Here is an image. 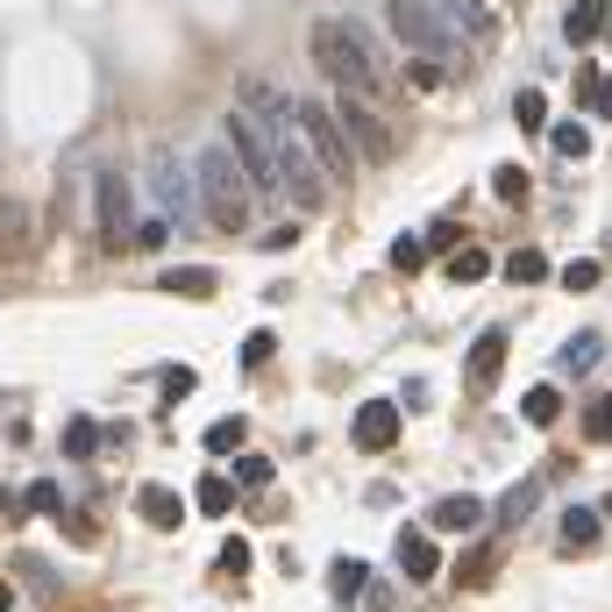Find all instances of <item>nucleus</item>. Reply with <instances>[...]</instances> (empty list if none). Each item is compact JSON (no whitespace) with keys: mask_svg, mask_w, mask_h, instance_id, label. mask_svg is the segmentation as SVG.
<instances>
[{"mask_svg":"<svg viewBox=\"0 0 612 612\" xmlns=\"http://www.w3.org/2000/svg\"><path fill=\"white\" fill-rule=\"evenodd\" d=\"M307 51H313V65H321V79L342 86V93L370 100L385 86V51L370 43L364 22H349V14H321V22L307 29Z\"/></svg>","mask_w":612,"mask_h":612,"instance_id":"1","label":"nucleus"},{"mask_svg":"<svg viewBox=\"0 0 612 612\" xmlns=\"http://www.w3.org/2000/svg\"><path fill=\"white\" fill-rule=\"evenodd\" d=\"M192 192H200V221H214L221 235H249V214H257V192H249L243 164H235L229 143H207L192 157Z\"/></svg>","mask_w":612,"mask_h":612,"instance_id":"2","label":"nucleus"},{"mask_svg":"<svg viewBox=\"0 0 612 612\" xmlns=\"http://www.w3.org/2000/svg\"><path fill=\"white\" fill-rule=\"evenodd\" d=\"M221 143L235 151V164H243V178H249V192H257V200H286V192H278V157H271V136H264V122H257V114L229 108V114H221Z\"/></svg>","mask_w":612,"mask_h":612,"instance_id":"3","label":"nucleus"},{"mask_svg":"<svg viewBox=\"0 0 612 612\" xmlns=\"http://www.w3.org/2000/svg\"><path fill=\"white\" fill-rule=\"evenodd\" d=\"M385 29H392L413 57H442V65L456 71V43H463V36L442 22L435 8H427V0H385Z\"/></svg>","mask_w":612,"mask_h":612,"instance_id":"4","label":"nucleus"},{"mask_svg":"<svg viewBox=\"0 0 612 612\" xmlns=\"http://www.w3.org/2000/svg\"><path fill=\"white\" fill-rule=\"evenodd\" d=\"M264 136H271V157H278V192L313 214V207L327 200V171L313 164V151L300 143V129H292V122H286V129H264Z\"/></svg>","mask_w":612,"mask_h":612,"instance_id":"5","label":"nucleus"},{"mask_svg":"<svg viewBox=\"0 0 612 612\" xmlns=\"http://www.w3.org/2000/svg\"><path fill=\"white\" fill-rule=\"evenodd\" d=\"M292 129H300V143L313 151V164L327 171V186H335V178H349L356 151H349V136H342V122L327 114V100H292Z\"/></svg>","mask_w":612,"mask_h":612,"instance_id":"6","label":"nucleus"},{"mask_svg":"<svg viewBox=\"0 0 612 612\" xmlns=\"http://www.w3.org/2000/svg\"><path fill=\"white\" fill-rule=\"evenodd\" d=\"M399 427H407V407H399V399H364V407H356V421H349V442L364 456H385L399 442Z\"/></svg>","mask_w":612,"mask_h":612,"instance_id":"7","label":"nucleus"},{"mask_svg":"<svg viewBox=\"0 0 612 612\" xmlns=\"http://www.w3.org/2000/svg\"><path fill=\"white\" fill-rule=\"evenodd\" d=\"M335 122H342V136H349V151L364 157V164H385V157H392V136H385V122L370 114V100H364V93H349V100H342V108H335Z\"/></svg>","mask_w":612,"mask_h":612,"instance_id":"8","label":"nucleus"},{"mask_svg":"<svg viewBox=\"0 0 612 612\" xmlns=\"http://www.w3.org/2000/svg\"><path fill=\"white\" fill-rule=\"evenodd\" d=\"M93 221H100L108 243H129V229H136V221H129V178L114 171V164L93 171Z\"/></svg>","mask_w":612,"mask_h":612,"instance_id":"9","label":"nucleus"},{"mask_svg":"<svg viewBox=\"0 0 612 612\" xmlns=\"http://www.w3.org/2000/svg\"><path fill=\"white\" fill-rule=\"evenodd\" d=\"M151 178H157V200H164V214H171V229H192V221H200V192L186 186V164H178L171 151H157Z\"/></svg>","mask_w":612,"mask_h":612,"instance_id":"10","label":"nucleus"},{"mask_svg":"<svg viewBox=\"0 0 612 612\" xmlns=\"http://www.w3.org/2000/svg\"><path fill=\"white\" fill-rule=\"evenodd\" d=\"M505 349H513V342H505V327H485V335L470 342V356H463V385H470V392H491V385H499V370H505Z\"/></svg>","mask_w":612,"mask_h":612,"instance_id":"11","label":"nucleus"},{"mask_svg":"<svg viewBox=\"0 0 612 612\" xmlns=\"http://www.w3.org/2000/svg\"><path fill=\"white\" fill-rule=\"evenodd\" d=\"M235 108L257 114L264 129H286V122H292V93H278V86H264V79H243V86H235Z\"/></svg>","mask_w":612,"mask_h":612,"instance_id":"12","label":"nucleus"},{"mask_svg":"<svg viewBox=\"0 0 612 612\" xmlns=\"http://www.w3.org/2000/svg\"><path fill=\"white\" fill-rule=\"evenodd\" d=\"M427 8H435L456 36H470V43H491V36H499V22H491L485 0H427Z\"/></svg>","mask_w":612,"mask_h":612,"instance_id":"13","label":"nucleus"},{"mask_svg":"<svg viewBox=\"0 0 612 612\" xmlns=\"http://www.w3.org/2000/svg\"><path fill=\"white\" fill-rule=\"evenodd\" d=\"M605 22H612V0H570V14H563V43L591 51V43L605 36Z\"/></svg>","mask_w":612,"mask_h":612,"instance_id":"14","label":"nucleus"},{"mask_svg":"<svg viewBox=\"0 0 612 612\" xmlns=\"http://www.w3.org/2000/svg\"><path fill=\"white\" fill-rule=\"evenodd\" d=\"M399 570H407L413 585H427V577L442 570V548H435V534H427V527H407V534H399Z\"/></svg>","mask_w":612,"mask_h":612,"instance_id":"15","label":"nucleus"},{"mask_svg":"<svg viewBox=\"0 0 612 612\" xmlns=\"http://www.w3.org/2000/svg\"><path fill=\"white\" fill-rule=\"evenodd\" d=\"M136 513L151 520L157 534H171L178 520H186V505H178V491H164V485H143V491H136Z\"/></svg>","mask_w":612,"mask_h":612,"instance_id":"16","label":"nucleus"},{"mask_svg":"<svg viewBox=\"0 0 612 612\" xmlns=\"http://www.w3.org/2000/svg\"><path fill=\"white\" fill-rule=\"evenodd\" d=\"M235 499H243V491H235V477H214V470H207L200 485H192V513H207V520L235 513Z\"/></svg>","mask_w":612,"mask_h":612,"instance_id":"17","label":"nucleus"},{"mask_svg":"<svg viewBox=\"0 0 612 612\" xmlns=\"http://www.w3.org/2000/svg\"><path fill=\"white\" fill-rule=\"evenodd\" d=\"M477 527H485V499H463L456 491V499L435 505V534H477Z\"/></svg>","mask_w":612,"mask_h":612,"instance_id":"18","label":"nucleus"},{"mask_svg":"<svg viewBox=\"0 0 612 612\" xmlns=\"http://www.w3.org/2000/svg\"><path fill=\"white\" fill-rule=\"evenodd\" d=\"M164 292H178V300H214V271H200V264H178V271H157Z\"/></svg>","mask_w":612,"mask_h":612,"instance_id":"19","label":"nucleus"},{"mask_svg":"<svg viewBox=\"0 0 612 612\" xmlns=\"http://www.w3.org/2000/svg\"><path fill=\"white\" fill-rule=\"evenodd\" d=\"M577 100H585V114L612 122V79H605L599 65H585V71H577Z\"/></svg>","mask_w":612,"mask_h":612,"instance_id":"20","label":"nucleus"},{"mask_svg":"<svg viewBox=\"0 0 612 612\" xmlns=\"http://www.w3.org/2000/svg\"><path fill=\"white\" fill-rule=\"evenodd\" d=\"M599 534H605V520L591 505H563V542L570 548H599Z\"/></svg>","mask_w":612,"mask_h":612,"instance_id":"21","label":"nucleus"},{"mask_svg":"<svg viewBox=\"0 0 612 612\" xmlns=\"http://www.w3.org/2000/svg\"><path fill=\"white\" fill-rule=\"evenodd\" d=\"M491 577H499V548H470V556L456 563V591H485Z\"/></svg>","mask_w":612,"mask_h":612,"instance_id":"22","label":"nucleus"},{"mask_svg":"<svg viewBox=\"0 0 612 612\" xmlns=\"http://www.w3.org/2000/svg\"><path fill=\"white\" fill-rule=\"evenodd\" d=\"M442 271H449L456 286H477V278L491 271V257H485V249H477V243H456V249H449V264H442Z\"/></svg>","mask_w":612,"mask_h":612,"instance_id":"23","label":"nucleus"},{"mask_svg":"<svg viewBox=\"0 0 612 612\" xmlns=\"http://www.w3.org/2000/svg\"><path fill=\"white\" fill-rule=\"evenodd\" d=\"M556 413H563V392H556V385H534V392L520 399V421H527V427H548Z\"/></svg>","mask_w":612,"mask_h":612,"instance_id":"24","label":"nucleus"},{"mask_svg":"<svg viewBox=\"0 0 612 612\" xmlns=\"http://www.w3.org/2000/svg\"><path fill=\"white\" fill-rule=\"evenodd\" d=\"M243 442H249V421H243V413H229V421L207 427V456H235Z\"/></svg>","mask_w":612,"mask_h":612,"instance_id":"25","label":"nucleus"},{"mask_svg":"<svg viewBox=\"0 0 612 612\" xmlns=\"http://www.w3.org/2000/svg\"><path fill=\"white\" fill-rule=\"evenodd\" d=\"M513 122L527 129V136H542V129H548V93H542V86H527V93H513Z\"/></svg>","mask_w":612,"mask_h":612,"instance_id":"26","label":"nucleus"},{"mask_svg":"<svg viewBox=\"0 0 612 612\" xmlns=\"http://www.w3.org/2000/svg\"><path fill=\"white\" fill-rule=\"evenodd\" d=\"M505 278H513V286H542L548 257H542V249H513V257H505Z\"/></svg>","mask_w":612,"mask_h":612,"instance_id":"27","label":"nucleus"},{"mask_svg":"<svg viewBox=\"0 0 612 612\" xmlns=\"http://www.w3.org/2000/svg\"><path fill=\"white\" fill-rule=\"evenodd\" d=\"M599 356H605V335H599V327H591V335H577L570 349L556 356V364H563V370H591V364H599Z\"/></svg>","mask_w":612,"mask_h":612,"instance_id":"28","label":"nucleus"},{"mask_svg":"<svg viewBox=\"0 0 612 612\" xmlns=\"http://www.w3.org/2000/svg\"><path fill=\"white\" fill-rule=\"evenodd\" d=\"M599 278H605V264H599V257L563 264V292H599Z\"/></svg>","mask_w":612,"mask_h":612,"instance_id":"29","label":"nucleus"},{"mask_svg":"<svg viewBox=\"0 0 612 612\" xmlns=\"http://www.w3.org/2000/svg\"><path fill=\"white\" fill-rule=\"evenodd\" d=\"M364 585H370V570L356 556H342L335 563V599H364Z\"/></svg>","mask_w":612,"mask_h":612,"instance_id":"30","label":"nucleus"},{"mask_svg":"<svg viewBox=\"0 0 612 612\" xmlns=\"http://www.w3.org/2000/svg\"><path fill=\"white\" fill-rule=\"evenodd\" d=\"M22 505H29V513H65V491H57L51 477H36V485L22 491Z\"/></svg>","mask_w":612,"mask_h":612,"instance_id":"31","label":"nucleus"},{"mask_svg":"<svg viewBox=\"0 0 612 612\" xmlns=\"http://www.w3.org/2000/svg\"><path fill=\"white\" fill-rule=\"evenodd\" d=\"M421 264H427V243H421V235H399V243H392V271H421Z\"/></svg>","mask_w":612,"mask_h":612,"instance_id":"32","label":"nucleus"},{"mask_svg":"<svg viewBox=\"0 0 612 612\" xmlns=\"http://www.w3.org/2000/svg\"><path fill=\"white\" fill-rule=\"evenodd\" d=\"M93 449H100V427H93V421H86V413H79V421L65 427V456H93Z\"/></svg>","mask_w":612,"mask_h":612,"instance_id":"33","label":"nucleus"},{"mask_svg":"<svg viewBox=\"0 0 612 612\" xmlns=\"http://www.w3.org/2000/svg\"><path fill=\"white\" fill-rule=\"evenodd\" d=\"M257 485H271V456H243L235 463V491H257Z\"/></svg>","mask_w":612,"mask_h":612,"instance_id":"34","label":"nucleus"},{"mask_svg":"<svg viewBox=\"0 0 612 612\" xmlns=\"http://www.w3.org/2000/svg\"><path fill=\"white\" fill-rule=\"evenodd\" d=\"M527 513H534V485H513L505 505H499V527H513V520H527Z\"/></svg>","mask_w":612,"mask_h":612,"instance_id":"35","label":"nucleus"},{"mask_svg":"<svg viewBox=\"0 0 612 612\" xmlns=\"http://www.w3.org/2000/svg\"><path fill=\"white\" fill-rule=\"evenodd\" d=\"M585 151H591L585 122H556V157H585Z\"/></svg>","mask_w":612,"mask_h":612,"instance_id":"36","label":"nucleus"},{"mask_svg":"<svg viewBox=\"0 0 612 612\" xmlns=\"http://www.w3.org/2000/svg\"><path fill=\"white\" fill-rule=\"evenodd\" d=\"M491 192H499V200H527V171H520V164H499Z\"/></svg>","mask_w":612,"mask_h":612,"instance_id":"37","label":"nucleus"},{"mask_svg":"<svg viewBox=\"0 0 612 612\" xmlns=\"http://www.w3.org/2000/svg\"><path fill=\"white\" fill-rule=\"evenodd\" d=\"M157 385H164V407H178V399L192 392V370H186V364H171V370H164Z\"/></svg>","mask_w":612,"mask_h":612,"instance_id":"38","label":"nucleus"},{"mask_svg":"<svg viewBox=\"0 0 612 612\" xmlns=\"http://www.w3.org/2000/svg\"><path fill=\"white\" fill-rule=\"evenodd\" d=\"M585 435L591 442H612V399H599V407L585 413Z\"/></svg>","mask_w":612,"mask_h":612,"instance_id":"39","label":"nucleus"},{"mask_svg":"<svg viewBox=\"0 0 612 612\" xmlns=\"http://www.w3.org/2000/svg\"><path fill=\"white\" fill-rule=\"evenodd\" d=\"M249 570V542H221V577H243Z\"/></svg>","mask_w":612,"mask_h":612,"instance_id":"40","label":"nucleus"},{"mask_svg":"<svg viewBox=\"0 0 612 612\" xmlns=\"http://www.w3.org/2000/svg\"><path fill=\"white\" fill-rule=\"evenodd\" d=\"M442 71H449V65H435V57H421V65H413V93H435V86H442Z\"/></svg>","mask_w":612,"mask_h":612,"instance_id":"41","label":"nucleus"},{"mask_svg":"<svg viewBox=\"0 0 612 612\" xmlns=\"http://www.w3.org/2000/svg\"><path fill=\"white\" fill-rule=\"evenodd\" d=\"M271 349H278V342H271V327H257V335H249V342H243V364H249V370H257V364H264V356H271Z\"/></svg>","mask_w":612,"mask_h":612,"instance_id":"42","label":"nucleus"},{"mask_svg":"<svg viewBox=\"0 0 612 612\" xmlns=\"http://www.w3.org/2000/svg\"><path fill=\"white\" fill-rule=\"evenodd\" d=\"M456 243H463V235H456V221H435V229H427V249H435V257H449Z\"/></svg>","mask_w":612,"mask_h":612,"instance_id":"43","label":"nucleus"},{"mask_svg":"<svg viewBox=\"0 0 612 612\" xmlns=\"http://www.w3.org/2000/svg\"><path fill=\"white\" fill-rule=\"evenodd\" d=\"M129 235H136L143 249H164V243H171V221H143V229H129Z\"/></svg>","mask_w":612,"mask_h":612,"instance_id":"44","label":"nucleus"},{"mask_svg":"<svg viewBox=\"0 0 612 612\" xmlns=\"http://www.w3.org/2000/svg\"><path fill=\"white\" fill-rule=\"evenodd\" d=\"M14 605V585H8V577H0V612H8Z\"/></svg>","mask_w":612,"mask_h":612,"instance_id":"45","label":"nucleus"},{"mask_svg":"<svg viewBox=\"0 0 612 612\" xmlns=\"http://www.w3.org/2000/svg\"><path fill=\"white\" fill-rule=\"evenodd\" d=\"M599 43H612V22H605V36H599Z\"/></svg>","mask_w":612,"mask_h":612,"instance_id":"46","label":"nucleus"},{"mask_svg":"<svg viewBox=\"0 0 612 612\" xmlns=\"http://www.w3.org/2000/svg\"><path fill=\"white\" fill-rule=\"evenodd\" d=\"M0 505H8V491H0Z\"/></svg>","mask_w":612,"mask_h":612,"instance_id":"47","label":"nucleus"}]
</instances>
